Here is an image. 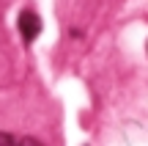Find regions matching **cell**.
Instances as JSON below:
<instances>
[{"label":"cell","mask_w":148,"mask_h":146,"mask_svg":"<svg viewBox=\"0 0 148 146\" xmlns=\"http://www.w3.org/2000/svg\"><path fill=\"white\" fill-rule=\"evenodd\" d=\"M19 141H22V146H41L36 138H19Z\"/></svg>","instance_id":"3"},{"label":"cell","mask_w":148,"mask_h":146,"mask_svg":"<svg viewBox=\"0 0 148 146\" xmlns=\"http://www.w3.org/2000/svg\"><path fill=\"white\" fill-rule=\"evenodd\" d=\"M16 25H19V33H22V39H25L27 44L41 33V19H38V14H33V11H22Z\"/></svg>","instance_id":"1"},{"label":"cell","mask_w":148,"mask_h":146,"mask_svg":"<svg viewBox=\"0 0 148 146\" xmlns=\"http://www.w3.org/2000/svg\"><path fill=\"white\" fill-rule=\"evenodd\" d=\"M0 146H22V141L14 138V135H8V132H0Z\"/></svg>","instance_id":"2"}]
</instances>
